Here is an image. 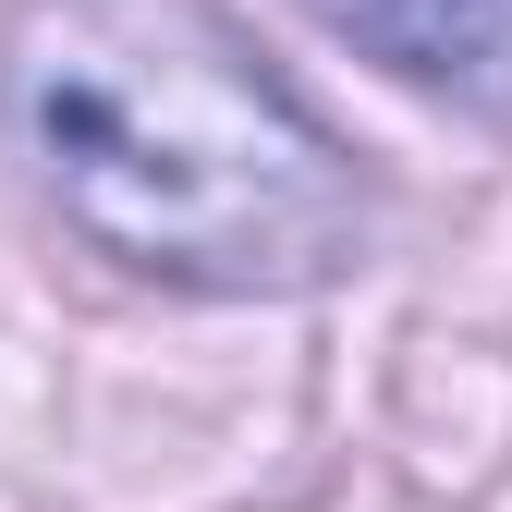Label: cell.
I'll use <instances>...</instances> for the list:
<instances>
[{
    "mask_svg": "<svg viewBox=\"0 0 512 512\" xmlns=\"http://www.w3.org/2000/svg\"><path fill=\"white\" fill-rule=\"evenodd\" d=\"M0 110L61 232L171 293H317L366 256V171L220 0H25Z\"/></svg>",
    "mask_w": 512,
    "mask_h": 512,
    "instance_id": "1",
    "label": "cell"
},
{
    "mask_svg": "<svg viewBox=\"0 0 512 512\" xmlns=\"http://www.w3.org/2000/svg\"><path fill=\"white\" fill-rule=\"evenodd\" d=\"M317 25L354 37L415 98L512 122V0H317Z\"/></svg>",
    "mask_w": 512,
    "mask_h": 512,
    "instance_id": "2",
    "label": "cell"
}]
</instances>
